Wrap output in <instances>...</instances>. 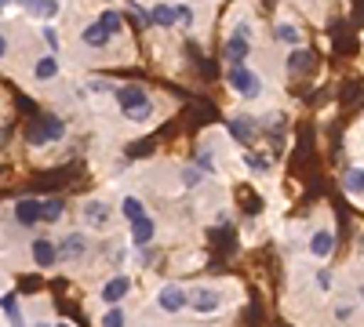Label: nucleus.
<instances>
[{"instance_id":"nucleus-1","label":"nucleus","mask_w":364,"mask_h":327,"mask_svg":"<svg viewBox=\"0 0 364 327\" xmlns=\"http://www.w3.org/2000/svg\"><path fill=\"white\" fill-rule=\"evenodd\" d=\"M113 102H117L120 116H124L128 124H149L157 116V102H154L146 84H117Z\"/></svg>"},{"instance_id":"nucleus-2","label":"nucleus","mask_w":364,"mask_h":327,"mask_svg":"<svg viewBox=\"0 0 364 327\" xmlns=\"http://www.w3.org/2000/svg\"><path fill=\"white\" fill-rule=\"evenodd\" d=\"M223 55H226L230 66L252 62V55H255V22H252V15L240 11V15L233 18L230 33H226V40H223Z\"/></svg>"},{"instance_id":"nucleus-3","label":"nucleus","mask_w":364,"mask_h":327,"mask_svg":"<svg viewBox=\"0 0 364 327\" xmlns=\"http://www.w3.org/2000/svg\"><path fill=\"white\" fill-rule=\"evenodd\" d=\"M226 87H230L240 102H259V99L266 95V80H262V73H259L252 62H245V66H226Z\"/></svg>"},{"instance_id":"nucleus-4","label":"nucleus","mask_w":364,"mask_h":327,"mask_svg":"<svg viewBox=\"0 0 364 327\" xmlns=\"http://www.w3.org/2000/svg\"><path fill=\"white\" fill-rule=\"evenodd\" d=\"M186 309L197 316H215L226 309V294L219 284H193L186 287Z\"/></svg>"},{"instance_id":"nucleus-5","label":"nucleus","mask_w":364,"mask_h":327,"mask_svg":"<svg viewBox=\"0 0 364 327\" xmlns=\"http://www.w3.org/2000/svg\"><path fill=\"white\" fill-rule=\"evenodd\" d=\"M55 244H58V265H80L91 258V233L87 229H70L63 236H55Z\"/></svg>"},{"instance_id":"nucleus-6","label":"nucleus","mask_w":364,"mask_h":327,"mask_svg":"<svg viewBox=\"0 0 364 327\" xmlns=\"http://www.w3.org/2000/svg\"><path fill=\"white\" fill-rule=\"evenodd\" d=\"M132 294H135V277L132 273H113L99 287V306L102 309H117V306H124Z\"/></svg>"},{"instance_id":"nucleus-7","label":"nucleus","mask_w":364,"mask_h":327,"mask_svg":"<svg viewBox=\"0 0 364 327\" xmlns=\"http://www.w3.org/2000/svg\"><path fill=\"white\" fill-rule=\"evenodd\" d=\"M66 138V121H58V116H41L26 128V142L33 145V150H44V145H55Z\"/></svg>"},{"instance_id":"nucleus-8","label":"nucleus","mask_w":364,"mask_h":327,"mask_svg":"<svg viewBox=\"0 0 364 327\" xmlns=\"http://www.w3.org/2000/svg\"><path fill=\"white\" fill-rule=\"evenodd\" d=\"M26 262L33 265V270H55V265H58V244H55V236H48V233L29 236Z\"/></svg>"},{"instance_id":"nucleus-9","label":"nucleus","mask_w":364,"mask_h":327,"mask_svg":"<svg viewBox=\"0 0 364 327\" xmlns=\"http://www.w3.org/2000/svg\"><path fill=\"white\" fill-rule=\"evenodd\" d=\"M154 309L164 313V316H178L182 309H186V287H182L178 280H168L154 291Z\"/></svg>"},{"instance_id":"nucleus-10","label":"nucleus","mask_w":364,"mask_h":327,"mask_svg":"<svg viewBox=\"0 0 364 327\" xmlns=\"http://www.w3.org/2000/svg\"><path fill=\"white\" fill-rule=\"evenodd\" d=\"M80 218H84V226H87V229L106 233V229L113 226L117 211H113V207H109L102 196H91V200H84V204H80Z\"/></svg>"},{"instance_id":"nucleus-11","label":"nucleus","mask_w":364,"mask_h":327,"mask_svg":"<svg viewBox=\"0 0 364 327\" xmlns=\"http://www.w3.org/2000/svg\"><path fill=\"white\" fill-rule=\"evenodd\" d=\"M336 229H331L328 222H321V226H314L310 229V236H306V255L310 258H317V262H328L331 255H336Z\"/></svg>"},{"instance_id":"nucleus-12","label":"nucleus","mask_w":364,"mask_h":327,"mask_svg":"<svg viewBox=\"0 0 364 327\" xmlns=\"http://www.w3.org/2000/svg\"><path fill=\"white\" fill-rule=\"evenodd\" d=\"M273 40L284 44L288 51H295V48H306V29H302L291 15H277V18H273Z\"/></svg>"},{"instance_id":"nucleus-13","label":"nucleus","mask_w":364,"mask_h":327,"mask_svg":"<svg viewBox=\"0 0 364 327\" xmlns=\"http://www.w3.org/2000/svg\"><path fill=\"white\" fill-rule=\"evenodd\" d=\"M11 222L18 229H37L41 226V196H18V200H11Z\"/></svg>"},{"instance_id":"nucleus-14","label":"nucleus","mask_w":364,"mask_h":327,"mask_svg":"<svg viewBox=\"0 0 364 327\" xmlns=\"http://www.w3.org/2000/svg\"><path fill=\"white\" fill-rule=\"evenodd\" d=\"M58 77H63V62H58V55H51V51L37 55L33 62H29V80L33 84H55Z\"/></svg>"},{"instance_id":"nucleus-15","label":"nucleus","mask_w":364,"mask_h":327,"mask_svg":"<svg viewBox=\"0 0 364 327\" xmlns=\"http://www.w3.org/2000/svg\"><path fill=\"white\" fill-rule=\"evenodd\" d=\"M77 40H80V48H87V51H95V55H109L113 51V40L106 37V29L91 18V22H84L80 26V33H77Z\"/></svg>"},{"instance_id":"nucleus-16","label":"nucleus","mask_w":364,"mask_h":327,"mask_svg":"<svg viewBox=\"0 0 364 327\" xmlns=\"http://www.w3.org/2000/svg\"><path fill=\"white\" fill-rule=\"evenodd\" d=\"M154 240H157V222L149 218V215L128 226V248L132 251H142V248H149Z\"/></svg>"},{"instance_id":"nucleus-17","label":"nucleus","mask_w":364,"mask_h":327,"mask_svg":"<svg viewBox=\"0 0 364 327\" xmlns=\"http://www.w3.org/2000/svg\"><path fill=\"white\" fill-rule=\"evenodd\" d=\"M113 211H117V218L124 222V226H132V222H139V218H146V215H149V211H146V200H142L139 193H124V196L117 200Z\"/></svg>"},{"instance_id":"nucleus-18","label":"nucleus","mask_w":364,"mask_h":327,"mask_svg":"<svg viewBox=\"0 0 364 327\" xmlns=\"http://www.w3.org/2000/svg\"><path fill=\"white\" fill-rule=\"evenodd\" d=\"M95 22L106 29V37H109L113 44H120V40H124V15H120L117 8H102V11L95 15Z\"/></svg>"},{"instance_id":"nucleus-19","label":"nucleus","mask_w":364,"mask_h":327,"mask_svg":"<svg viewBox=\"0 0 364 327\" xmlns=\"http://www.w3.org/2000/svg\"><path fill=\"white\" fill-rule=\"evenodd\" d=\"M146 26L149 29H175V4H149Z\"/></svg>"},{"instance_id":"nucleus-20","label":"nucleus","mask_w":364,"mask_h":327,"mask_svg":"<svg viewBox=\"0 0 364 327\" xmlns=\"http://www.w3.org/2000/svg\"><path fill=\"white\" fill-rule=\"evenodd\" d=\"M343 193H346L350 200H360V204H364V164L346 167V174H343Z\"/></svg>"},{"instance_id":"nucleus-21","label":"nucleus","mask_w":364,"mask_h":327,"mask_svg":"<svg viewBox=\"0 0 364 327\" xmlns=\"http://www.w3.org/2000/svg\"><path fill=\"white\" fill-rule=\"evenodd\" d=\"M230 131H233L237 142H252L259 135V121L255 116H245V113H233L230 116Z\"/></svg>"},{"instance_id":"nucleus-22","label":"nucleus","mask_w":364,"mask_h":327,"mask_svg":"<svg viewBox=\"0 0 364 327\" xmlns=\"http://www.w3.org/2000/svg\"><path fill=\"white\" fill-rule=\"evenodd\" d=\"M66 218V200L63 196H41V222L44 226H55Z\"/></svg>"},{"instance_id":"nucleus-23","label":"nucleus","mask_w":364,"mask_h":327,"mask_svg":"<svg viewBox=\"0 0 364 327\" xmlns=\"http://www.w3.org/2000/svg\"><path fill=\"white\" fill-rule=\"evenodd\" d=\"M33 22H41V26H55V18L63 15V4H55V0H48V4H26L22 8Z\"/></svg>"},{"instance_id":"nucleus-24","label":"nucleus","mask_w":364,"mask_h":327,"mask_svg":"<svg viewBox=\"0 0 364 327\" xmlns=\"http://www.w3.org/2000/svg\"><path fill=\"white\" fill-rule=\"evenodd\" d=\"M310 62H314V55H310L306 48H295V51H288L284 70H288V77H302V73L310 70Z\"/></svg>"},{"instance_id":"nucleus-25","label":"nucleus","mask_w":364,"mask_h":327,"mask_svg":"<svg viewBox=\"0 0 364 327\" xmlns=\"http://www.w3.org/2000/svg\"><path fill=\"white\" fill-rule=\"evenodd\" d=\"M95 327H132V313L124 306H117V309H102Z\"/></svg>"},{"instance_id":"nucleus-26","label":"nucleus","mask_w":364,"mask_h":327,"mask_svg":"<svg viewBox=\"0 0 364 327\" xmlns=\"http://www.w3.org/2000/svg\"><path fill=\"white\" fill-rule=\"evenodd\" d=\"M197 22H200V15H197L193 4H175V26H182L186 33H193Z\"/></svg>"},{"instance_id":"nucleus-27","label":"nucleus","mask_w":364,"mask_h":327,"mask_svg":"<svg viewBox=\"0 0 364 327\" xmlns=\"http://www.w3.org/2000/svg\"><path fill=\"white\" fill-rule=\"evenodd\" d=\"M200 182H204L200 167H182V186L186 189H200Z\"/></svg>"},{"instance_id":"nucleus-28","label":"nucleus","mask_w":364,"mask_h":327,"mask_svg":"<svg viewBox=\"0 0 364 327\" xmlns=\"http://www.w3.org/2000/svg\"><path fill=\"white\" fill-rule=\"evenodd\" d=\"M41 40H48L51 55H58V48H63V40H58V29H55V26H41Z\"/></svg>"},{"instance_id":"nucleus-29","label":"nucleus","mask_w":364,"mask_h":327,"mask_svg":"<svg viewBox=\"0 0 364 327\" xmlns=\"http://www.w3.org/2000/svg\"><path fill=\"white\" fill-rule=\"evenodd\" d=\"M314 284H317V291H321V294H328V291H331V284H336V277H331L328 270H317Z\"/></svg>"},{"instance_id":"nucleus-30","label":"nucleus","mask_w":364,"mask_h":327,"mask_svg":"<svg viewBox=\"0 0 364 327\" xmlns=\"http://www.w3.org/2000/svg\"><path fill=\"white\" fill-rule=\"evenodd\" d=\"M245 167H252V171H259V174H262V171H266V160H262V157H252V153H245Z\"/></svg>"},{"instance_id":"nucleus-31","label":"nucleus","mask_w":364,"mask_h":327,"mask_svg":"<svg viewBox=\"0 0 364 327\" xmlns=\"http://www.w3.org/2000/svg\"><path fill=\"white\" fill-rule=\"evenodd\" d=\"M8 55H11V37L4 33V29H0V62H4Z\"/></svg>"},{"instance_id":"nucleus-32","label":"nucleus","mask_w":364,"mask_h":327,"mask_svg":"<svg viewBox=\"0 0 364 327\" xmlns=\"http://www.w3.org/2000/svg\"><path fill=\"white\" fill-rule=\"evenodd\" d=\"M55 327H77V323H70V320H55Z\"/></svg>"},{"instance_id":"nucleus-33","label":"nucleus","mask_w":364,"mask_h":327,"mask_svg":"<svg viewBox=\"0 0 364 327\" xmlns=\"http://www.w3.org/2000/svg\"><path fill=\"white\" fill-rule=\"evenodd\" d=\"M0 15H8V8H4V0H0Z\"/></svg>"},{"instance_id":"nucleus-34","label":"nucleus","mask_w":364,"mask_h":327,"mask_svg":"<svg viewBox=\"0 0 364 327\" xmlns=\"http://www.w3.org/2000/svg\"><path fill=\"white\" fill-rule=\"evenodd\" d=\"M360 306H364V291H360Z\"/></svg>"},{"instance_id":"nucleus-35","label":"nucleus","mask_w":364,"mask_h":327,"mask_svg":"<svg viewBox=\"0 0 364 327\" xmlns=\"http://www.w3.org/2000/svg\"><path fill=\"white\" fill-rule=\"evenodd\" d=\"M0 287H4V280H0Z\"/></svg>"}]
</instances>
